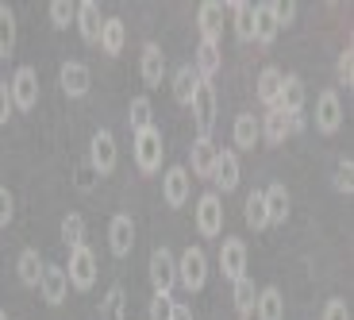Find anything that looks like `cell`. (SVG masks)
I'll list each match as a JSON object with an SVG mask.
<instances>
[{"instance_id":"cell-1","label":"cell","mask_w":354,"mask_h":320,"mask_svg":"<svg viewBox=\"0 0 354 320\" xmlns=\"http://www.w3.org/2000/svg\"><path fill=\"white\" fill-rule=\"evenodd\" d=\"M135 166L142 170V174H158L162 170V132L158 127H142V132H135Z\"/></svg>"},{"instance_id":"cell-2","label":"cell","mask_w":354,"mask_h":320,"mask_svg":"<svg viewBox=\"0 0 354 320\" xmlns=\"http://www.w3.org/2000/svg\"><path fill=\"white\" fill-rule=\"evenodd\" d=\"M189 108H193L196 132H201L196 139H212V127H216V89H212V81H201V85H196Z\"/></svg>"},{"instance_id":"cell-3","label":"cell","mask_w":354,"mask_h":320,"mask_svg":"<svg viewBox=\"0 0 354 320\" xmlns=\"http://www.w3.org/2000/svg\"><path fill=\"white\" fill-rule=\"evenodd\" d=\"M66 282H70V290H93V282H97V255L88 247H73L70 251V267H66Z\"/></svg>"},{"instance_id":"cell-4","label":"cell","mask_w":354,"mask_h":320,"mask_svg":"<svg viewBox=\"0 0 354 320\" xmlns=\"http://www.w3.org/2000/svg\"><path fill=\"white\" fill-rule=\"evenodd\" d=\"M204 282H208V255L201 247H189L181 255V263H177V285H185L189 294H196V290H204Z\"/></svg>"},{"instance_id":"cell-5","label":"cell","mask_w":354,"mask_h":320,"mask_svg":"<svg viewBox=\"0 0 354 320\" xmlns=\"http://www.w3.org/2000/svg\"><path fill=\"white\" fill-rule=\"evenodd\" d=\"M196 231H201L204 240H216L223 231V201L220 193H204L196 201Z\"/></svg>"},{"instance_id":"cell-6","label":"cell","mask_w":354,"mask_h":320,"mask_svg":"<svg viewBox=\"0 0 354 320\" xmlns=\"http://www.w3.org/2000/svg\"><path fill=\"white\" fill-rule=\"evenodd\" d=\"M8 89H12V105H16V112H31V108L39 105V73L31 70V66H19Z\"/></svg>"},{"instance_id":"cell-7","label":"cell","mask_w":354,"mask_h":320,"mask_svg":"<svg viewBox=\"0 0 354 320\" xmlns=\"http://www.w3.org/2000/svg\"><path fill=\"white\" fill-rule=\"evenodd\" d=\"M247 243L239 240V235H227V240L220 243V270L223 278H231V282H239V278H247Z\"/></svg>"},{"instance_id":"cell-8","label":"cell","mask_w":354,"mask_h":320,"mask_svg":"<svg viewBox=\"0 0 354 320\" xmlns=\"http://www.w3.org/2000/svg\"><path fill=\"white\" fill-rule=\"evenodd\" d=\"M88 170L93 174H112L115 170V135L104 127L88 139Z\"/></svg>"},{"instance_id":"cell-9","label":"cell","mask_w":354,"mask_h":320,"mask_svg":"<svg viewBox=\"0 0 354 320\" xmlns=\"http://www.w3.org/2000/svg\"><path fill=\"white\" fill-rule=\"evenodd\" d=\"M151 285L154 294H169L177 285V258L169 255V247H154L151 255Z\"/></svg>"},{"instance_id":"cell-10","label":"cell","mask_w":354,"mask_h":320,"mask_svg":"<svg viewBox=\"0 0 354 320\" xmlns=\"http://www.w3.org/2000/svg\"><path fill=\"white\" fill-rule=\"evenodd\" d=\"M316 127L324 135H335L339 127H343V100H339L335 89L319 93V100H316Z\"/></svg>"},{"instance_id":"cell-11","label":"cell","mask_w":354,"mask_h":320,"mask_svg":"<svg viewBox=\"0 0 354 320\" xmlns=\"http://www.w3.org/2000/svg\"><path fill=\"white\" fill-rule=\"evenodd\" d=\"M193 193V181H189V170L185 166H169L166 178H162V197H166L169 208H181Z\"/></svg>"},{"instance_id":"cell-12","label":"cell","mask_w":354,"mask_h":320,"mask_svg":"<svg viewBox=\"0 0 354 320\" xmlns=\"http://www.w3.org/2000/svg\"><path fill=\"white\" fill-rule=\"evenodd\" d=\"M39 294H43L46 305H62L66 294H70L66 267H58V263H46V267H43V278H39Z\"/></svg>"},{"instance_id":"cell-13","label":"cell","mask_w":354,"mask_h":320,"mask_svg":"<svg viewBox=\"0 0 354 320\" xmlns=\"http://www.w3.org/2000/svg\"><path fill=\"white\" fill-rule=\"evenodd\" d=\"M108 247H112L115 258L131 255V247H135V220L127 213L112 216V224H108Z\"/></svg>"},{"instance_id":"cell-14","label":"cell","mask_w":354,"mask_h":320,"mask_svg":"<svg viewBox=\"0 0 354 320\" xmlns=\"http://www.w3.org/2000/svg\"><path fill=\"white\" fill-rule=\"evenodd\" d=\"M58 85H62L66 97L81 100L88 93V85H93V73H88L85 62H66L62 70H58Z\"/></svg>"},{"instance_id":"cell-15","label":"cell","mask_w":354,"mask_h":320,"mask_svg":"<svg viewBox=\"0 0 354 320\" xmlns=\"http://www.w3.org/2000/svg\"><path fill=\"white\" fill-rule=\"evenodd\" d=\"M73 24H77L81 39L85 43H100V27H104V16H100L97 0H81L77 12H73Z\"/></svg>"},{"instance_id":"cell-16","label":"cell","mask_w":354,"mask_h":320,"mask_svg":"<svg viewBox=\"0 0 354 320\" xmlns=\"http://www.w3.org/2000/svg\"><path fill=\"white\" fill-rule=\"evenodd\" d=\"M304 100H308V93H304V81L297 78V73H285L281 81V93H277V112L292 116V112H304Z\"/></svg>"},{"instance_id":"cell-17","label":"cell","mask_w":354,"mask_h":320,"mask_svg":"<svg viewBox=\"0 0 354 320\" xmlns=\"http://www.w3.org/2000/svg\"><path fill=\"white\" fill-rule=\"evenodd\" d=\"M262 201H266V220L270 224L289 220V189H285V181H274L270 189H262Z\"/></svg>"},{"instance_id":"cell-18","label":"cell","mask_w":354,"mask_h":320,"mask_svg":"<svg viewBox=\"0 0 354 320\" xmlns=\"http://www.w3.org/2000/svg\"><path fill=\"white\" fill-rule=\"evenodd\" d=\"M212 181L223 189V193H231V189L239 186V154H235V151H220V154H216Z\"/></svg>"},{"instance_id":"cell-19","label":"cell","mask_w":354,"mask_h":320,"mask_svg":"<svg viewBox=\"0 0 354 320\" xmlns=\"http://www.w3.org/2000/svg\"><path fill=\"white\" fill-rule=\"evenodd\" d=\"M139 70H142V81L147 85H162V73H166V54H162L158 43H147L142 46V58H139Z\"/></svg>"},{"instance_id":"cell-20","label":"cell","mask_w":354,"mask_h":320,"mask_svg":"<svg viewBox=\"0 0 354 320\" xmlns=\"http://www.w3.org/2000/svg\"><path fill=\"white\" fill-rule=\"evenodd\" d=\"M254 317H258V320H285V297H281V290H277V285H266V290H258Z\"/></svg>"},{"instance_id":"cell-21","label":"cell","mask_w":354,"mask_h":320,"mask_svg":"<svg viewBox=\"0 0 354 320\" xmlns=\"http://www.w3.org/2000/svg\"><path fill=\"white\" fill-rule=\"evenodd\" d=\"M220 43H208V39H201V46H196V58H193V70L201 81H212L216 70H220Z\"/></svg>"},{"instance_id":"cell-22","label":"cell","mask_w":354,"mask_h":320,"mask_svg":"<svg viewBox=\"0 0 354 320\" xmlns=\"http://www.w3.org/2000/svg\"><path fill=\"white\" fill-rule=\"evenodd\" d=\"M277 35H281V27H277V19H274L270 0H266V4H254V43L270 46Z\"/></svg>"},{"instance_id":"cell-23","label":"cell","mask_w":354,"mask_h":320,"mask_svg":"<svg viewBox=\"0 0 354 320\" xmlns=\"http://www.w3.org/2000/svg\"><path fill=\"white\" fill-rule=\"evenodd\" d=\"M231 139H235L239 151H254V143L262 139V127H258V120L250 112H239L235 116V132H231Z\"/></svg>"},{"instance_id":"cell-24","label":"cell","mask_w":354,"mask_h":320,"mask_svg":"<svg viewBox=\"0 0 354 320\" xmlns=\"http://www.w3.org/2000/svg\"><path fill=\"white\" fill-rule=\"evenodd\" d=\"M196 19H201V39H208V43H220V31H223V4H201V12H196Z\"/></svg>"},{"instance_id":"cell-25","label":"cell","mask_w":354,"mask_h":320,"mask_svg":"<svg viewBox=\"0 0 354 320\" xmlns=\"http://www.w3.org/2000/svg\"><path fill=\"white\" fill-rule=\"evenodd\" d=\"M124 43H127V27H124V19L108 16V19H104V27H100V51L115 58V54L124 51Z\"/></svg>"},{"instance_id":"cell-26","label":"cell","mask_w":354,"mask_h":320,"mask_svg":"<svg viewBox=\"0 0 354 320\" xmlns=\"http://www.w3.org/2000/svg\"><path fill=\"white\" fill-rule=\"evenodd\" d=\"M258 127H262V139H266V143H274V147L289 139V116L277 112V108H270V112L258 120Z\"/></svg>"},{"instance_id":"cell-27","label":"cell","mask_w":354,"mask_h":320,"mask_svg":"<svg viewBox=\"0 0 354 320\" xmlns=\"http://www.w3.org/2000/svg\"><path fill=\"white\" fill-rule=\"evenodd\" d=\"M281 81H285V73L277 70V66H266V70L258 73V100L274 108L277 105V93H281Z\"/></svg>"},{"instance_id":"cell-28","label":"cell","mask_w":354,"mask_h":320,"mask_svg":"<svg viewBox=\"0 0 354 320\" xmlns=\"http://www.w3.org/2000/svg\"><path fill=\"white\" fill-rule=\"evenodd\" d=\"M216 154H220V147H216L212 139H196V143H193V174H201V178H212Z\"/></svg>"},{"instance_id":"cell-29","label":"cell","mask_w":354,"mask_h":320,"mask_svg":"<svg viewBox=\"0 0 354 320\" xmlns=\"http://www.w3.org/2000/svg\"><path fill=\"white\" fill-rule=\"evenodd\" d=\"M231 16H235V35H239V43H250L254 39V4L235 0L231 4Z\"/></svg>"},{"instance_id":"cell-30","label":"cell","mask_w":354,"mask_h":320,"mask_svg":"<svg viewBox=\"0 0 354 320\" xmlns=\"http://www.w3.org/2000/svg\"><path fill=\"white\" fill-rule=\"evenodd\" d=\"M43 258H39V251H31L27 247L24 255H19V263H16V274H19V282L24 285H39V278H43Z\"/></svg>"},{"instance_id":"cell-31","label":"cell","mask_w":354,"mask_h":320,"mask_svg":"<svg viewBox=\"0 0 354 320\" xmlns=\"http://www.w3.org/2000/svg\"><path fill=\"white\" fill-rule=\"evenodd\" d=\"M196 85H201V78H196L193 62H189V66H181V70L174 73V97L181 100V105H189V100H193Z\"/></svg>"},{"instance_id":"cell-32","label":"cell","mask_w":354,"mask_h":320,"mask_svg":"<svg viewBox=\"0 0 354 320\" xmlns=\"http://www.w3.org/2000/svg\"><path fill=\"white\" fill-rule=\"evenodd\" d=\"M243 220H247V228H254V231L270 228V220H266V201H262V189H254V193L247 197V205H243Z\"/></svg>"},{"instance_id":"cell-33","label":"cell","mask_w":354,"mask_h":320,"mask_svg":"<svg viewBox=\"0 0 354 320\" xmlns=\"http://www.w3.org/2000/svg\"><path fill=\"white\" fill-rule=\"evenodd\" d=\"M151 120H154L151 97H131V105H127V124H131V132H142V127H151Z\"/></svg>"},{"instance_id":"cell-34","label":"cell","mask_w":354,"mask_h":320,"mask_svg":"<svg viewBox=\"0 0 354 320\" xmlns=\"http://www.w3.org/2000/svg\"><path fill=\"white\" fill-rule=\"evenodd\" d=\"M127 312V294H124V285H112L104 294V305H100V320H124Z\"/></svg>"},{"instance_id":"cell-35","label":"cell","mask_w":354,"mask_h":320,"mask_svg":"<svg viewBox=\"0 0 354 320\" xmlns=\"http://www.w3.org/2000/svg\"><path fill=\"white\" fill-rule=\"evenodd\" d=\"M254 301H258L254 282H250V278H239V282H235V309H239V317H243V320L254 317Z\"/></svg>"},{"instance_id":"cell-36","label":"cell","mask_w":354,"mask_h":320,"mask_svg":"<svg viewBox=\"0 0 354 320\" xmlns=\"http://www.w3.org/2000/svg\"><path fill=\"white\" fill-rule=\"evenodd\" d=\"M12 46H16V16H12L8 4H0V54L8 58Z\"/></svg>"},{"instance_id":"cell-37","label":"cell","mask_w":354,"mask_h":320,"mask_svg":"<svg viewBox=\"0 0 354 320\" xmlns=\"http://www.w3.org/2000/svg\"><path fill=\"white\" fill-rule=\"evenodd\" d=\"M62 243H66V247H85V220H81V216L77 213H70V216H66V220H62Z\"/></svg>"},{"instance_id":"cell-38","label":"cell","mask_w":354,"mask_h":320,"mask_svg":"<svg viewBox=\"0 0 354 320\" xmlns=\"http://www.w3.org/2000/svg\"><path fill=\"white\" fill-rule=\"evenodd\" d=\"M73 12H77V4H70V0H54V4H50V24L54 27H70L73 24Z\"/></svg>"},{"instance_id":"cell-39","label":"cell","mask_w":354,"mask_h":320,"mask_svg":"<svg viewBox=\"0 0 354 320\" xmlns=\"http://www.w3.org/2000/svg\"><path fill=\"white\" fill-rule=\"evenodd\" d=\"M335 189L351 197V189H354V162L351 159H339V166H335Z\"/></svg>"},{"instance_id":"cell-40","label":"cell","mask_w":354,"mask_h":320,"mask_svg":"<svg viewBox=\"0 0 354 320\" xmlns=\"http://www.w3.org/2000/svg\"><path fill=\"white\" fill-rule=\"evenodd\" d=\"M335 78H339V85H346V89H351V85H354V51H351V46H346V51L339 54Z\"/></svg>"},{"instance_id":"cell-41","label":"cell","mask_w":354,"mask_h":320,"mask_svg":"<svg viewBox=\"0 0 354 320\" xmlns=\"http://www.w3.org/2000/svg\"><path fill=\"white\" fill-rule=\"evenodd\" d=\"M174 297H169V294H154L151 297V320H169V317H174Z\"/></svg>"},{"instance_id":"cell-42","label":"cell","mask_w":354,"mask_h":320,"mask_svg":"<svg viewBox=\"0 0 354 320\" xmlns=\"http://www.w3.org/2000/svg\"><path fill=\"white\" fill-rule=\"evenodd\" d=\"M12 220H16V197L8 186H0V228H8Z\"/></svg>"},{"instance_id":"cell-43","label":"cell","mask_w":354,"mask_h":320,"mask_svg":"<svg viewBox=\"0 0 354 320\" xmlns=\"http://www.w3.org/2000/svg\"><path fill=\"white\" fill-rule=\"evenodd\" d=\"M324 320H351V309H346L343 297H331V301L324 305Z\"/></svg>"},{"instance_id":"cell-44","label":"cell","mask_w":354,"mask_h":320,"mask_svg":"<svg viewBox=\"0 0 354 320\" xmlns=\"http://www.w3.org/2000/svg\"><path fill=\"white\" fill-rule=\"evenodd\" d=\"M12 112H16V105H12V89H8V81H0V124H8Z\"/></svg>"},{"instance_id":"cell-45","label":"cell","mask_w":354,"mask_h":320,"mask_svg":"<svg viewBox=\"0 0 354 320\" xmlns=\"http://www.w3.org/2000/svg\"><path fill=\"white\" fill-rule=\"evenodd\" d=\"M270 8H274L277 27H289V24H292V16H297V4H289V0H285V4H270Z\"/></svg>"},{"instance_id":"cell-46","label":"cell","mask_w":354,"mask_h":320,"mask_svg":"<svg viewBox=\"0 0 354 320\" xmlns=\"http://www.w3.org/2000/svg\"><path fill=\"white\" fill-rule=\"evenodd\" d=\"M304 124H308V120H304V112H292V116H289V135L304 132Z\"/></svg>"},{"instance_id":"cell-47","label":"cell","mask_w":354,"mask_h":320,"mask_svg":"<svg viewBox=\"0 0 354 320\" xmlns=\"http://www.w3.org/2000/svg\"><path fill=\"white\" fill-rule=\"evenodd\" d=\"M169 320H193V309L189 305H174V317Z\"/></svg>"},{"instance_id":"cell-48","label":"cell","mask_w":354,"mask_h":320,"mask_svg":"<svg viewBox=\"0 0 354 320\" xmlns=\"http://www.w3.org/2000/svg\"><path fill=\"white\" fill-rule=\"evenodd\" d=\"M0 320H8V312H4V309H0Z\"/></svg>"}]
</instances>
